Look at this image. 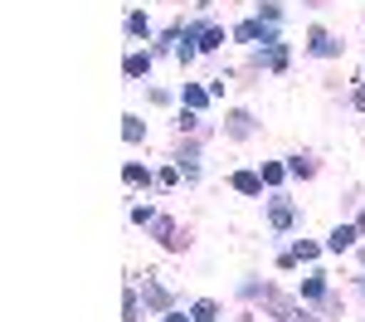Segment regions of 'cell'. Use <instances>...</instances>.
Instances as JSON below:
<instances>
[{"mask_svg":"<svg viewBox=\"0 0 365 322\" xmlns=\"http://www.w3.org/2000/svg\"><path fill=\"white\" fill-rule=\"evenodd\" d=\"M253 59H258V64H268L273 74H282V69H287V49H282V39H273V44H258V49H253Z\"/></svg>","mask_w":365,"mask_h":322,"instance_id":"cell-1","label":"cell"},{"mask_svg":"<svg viewBox=\"0 0 365 322\" xmlns=\"http://www.w3.org/2000/svg\"><path fill=\"white\" fill-rule=\"evenodd\" d=\"M268 220H273V230H292V220H297V205L282 201V196H273V205H268Z\"/></svg>","mask_w":365,"mask_h":322,"instance_id":"cell-2","label":"cell"},{"mask_svg":"<svg viewBox=\"0 0 365 322\" xmlns=\"http://www.w3.org/2000/svg\"><path fill=\"white\" fill-rule=\"evenodd\" d=\"M185 34L195 39V44H200V49H205V54L225 44V29H210V25H190V29H185Z\"/></svg>","mask_w":365,"mask_h":322,"instance_id":"cell-3","label":"cell"},{"mask_svg":"<svg viewBox=\"0 0 365 322\" xmlns=\"http://www.w3.org/2000/svg\"><path fill=\"white\" fill-rule=\"evenodd\" d=\"M307 49H312L317 59H336V54H341V44L327 34V29H312V44H307Z\"/></svg>","mask_w":365,"mask_h":322,"instance_id":"cell-4","label":"cell"},{"mask_svg":"<svg viewBox=\"0 0 365 322\" xmlns=\"http://www.w3.org/2000/svg\"><path fill=\"white\" fill-rule=\"evenodd\" d=\"M351 244H356V225H336V230L327 234V249H331V254H346Z\"/></svg>","mask_w":365,"mask_h":322,"instance_id":"cell-5","label":"cell"},{"mask_svg":"<svg viewBox=\"0 0 365 322\" xmlns=\"http://www.w3.org/2000/svg\"><path fill=\"white\" fill-rule=\"evenodd\" d=\"M234 191H239V196H263V176H253V171H234Z\"/></svg>","mask_w":365,"mask_h":322,"instance_id":"cell-6","label":"cell"},{"mask_svg":"<svg viewBox=\"0 0 365 322\" xmlns=\"http://www.w3.org/2000/svg\"><path fill=\"white\" fill-rule=\"evenodd\" d=\"M146 308H156V313H170V293L161 288V283H151V278H146Z\"/></svg>","mask_w":365,"mask_h":322,"instance_id":"cell-7","label":"cell"},{"mask_svg":"<svg viewBox=\"0 0 365 322\" xmlns=\"http://www.w3.org/2000/svg\"><path fill=\"white\" fill-rule=\"evenodd\" d=\"M229 137H234V142L253 137V117L249 113H229Z\"/></svg>","mask_w":365,"mask_h":322,"instance_id":"cell-8","label":"cell"},{"mask_svg":"<svg viewBox=\"0 0 365 322\" xmlns=\"http://www.w3.org/2000/svg\"><path fill=\"white\" fill-rule=\"evenodd\" d=\"M175 161H180V171L195 181V176H200V146H180V156H175Z\"/></svg>","mask_w":365,"mask_h":322,"instance_id":"cell-9","label":"cell"},{"mask_svg":"<svg viewBox=\"0 0 365 322\" xmlns=\"http://www.w3.org/2000/svg\"><path fill=\"white\" fill-rule=\"evenodd\" d=\"M146 69H151V54H127V64H122V74H127V79H141Z\"/></svg>","mask_w":365,"mask_h":322,"instance_id":"cell-10","label":"cell"},{"mask_svg":"<svg viewBox=\"0 0 365 322\" xmlns=\"http://www.w3.org/2000/svg\"><path fill=\"white\" fill-rule=\"evenodd\" d=\"M302 298H327V273H307L302 278Z\"/></svg>","mask_w":365,"mask_h":322,"instance_id":"cell-11","label":"cell"},{"mask_svg":"<svg viewBox=\"0 0 365 322\" xmlns=\"http://www.w3.org/2000/svg\"><path fill=\"white\" fill-rule=\"evenodd\" d=\"M190 318H195V322H220V308H215L210 298H200L195 308H190Z\"/></svg>","mask_w":365,"mask_h":322,"instance_id":"cell-12","label":"cell"},{"mask_svg":"<svg viewBox=\"0 0 365 322\" xmlns=\"http://www.w3.org/2000/svg\"><path fill=\"white\" fill-rule=\"evenodd\" d=\"M205 103H210V93H205V88H195V84H185V108H190V113H200Z\"/></svg>","mask_w":365,"mask_h":322,"instance_id":"cell-13","label":"cell"},{"mask_svg":"<svg viewBox=\"0 0 365 322\" xmlns=\"http://www.w3.org/2000/svg\"><path fill=\"white\" fill-rule=\"evenodd\" d=\"M127 34H151V20H146V15H141V10H132V15H127Z\"/></svg>","mask_w":365,"mask_h":322,"instance_id":"cell-14","label":"cell"},{"mask_svg":"<svg viewBox=\"0 0 365 322\" xmlns=\"http://www.w3.org/2000/svg\"><path fill=\"white\" fill-rule=\"evenodd\" d=\"M122 137H127V142H141V137H146L141 117H122Z\"/></svg>","mask_w":365,"mask_h":322,"instance_id":"cell-15","label":"cell"},{"mask_svg":"<svg viewBox=\"0 0 365 322\" xmlns=\"http://www.w3.org/2000/svg\"><path fill=\"white\" fill-rule=\"evenodd\" d=\"M122 313H127L122 322H137V318H141V298H137V288H127V303H122Z\"/></svg>","mask_w":365,"mask_h":322,"instance_id":"cell-16","label":"cell"},{"mask_svg":"<svg viewBox=\"0 0 365 322\" xmlns=\"http://www.w3.org/2000/svg\"><path fill=\"white\" fill-rule=\"evenodd\" d=\"M127 186H141V181H151V176H146V166H141V161H127Z\"/></svg>","mask_w":365,"mask_h":322,"instance_id":"cell-17","label":"cell"},{"mask_svg":"<svg viewBox=\"0 0 365 322\" xmlns=\"http://www.w3.org/2000/svg\"><path fill=\"white\" fill-rule=\"evenodd\" d=\"M258 10H263V20H268V25H278V20H282V0H263Z\"/></svg>","mask_w":365,"mask_h":322,"instance_id":"cell-18","label":"cell"},{"mask_svg":"<svg viewBox=\"0 0 365 322\" xmlns=\"http://www.w3.org/2000/svg\"><path fill=\"white\" fill-rule=\"evenodd\" d=\"M287 171H292V176H312L317 166H312L307 156H287Z\"/></svg>","mask_w":365,"mask_h":322,"instance_id":"cell-19","label":"cell"},{"mask_svg":"<svg viewBox=\"0 0 365 322\" xmlns=\"http://www.w3.org/2000/svg\"><path fill=\"white\" fill-rule=\"evenodd\" d=\"M292 259H317V244H307V239H297V244H292Z\"/></svg>","mask_w":365,"mask_h":322,"instance_id":"cell-20","label":"cell"},{"mask_svg":"<svg viewBox=\"0 0 365 322\" xmlns=\"http://www.w3.org/2000/svg\"><path fill=\"white\" fill-rule=\"evenodd\" d=\"M132 220H137V225H151L156 215H151V205H137V210H132Z\"/></svg>","mask_w":365,"mask_h":322,"instance_id":"cell-21","label":"cell"},{"mask_svg":"<svg viewBox=\"0 0 365 322\" xmlns=\"http://www.w3.org/2000/svg\"><path fill=\"white\" fill-rule=\"evenodd\" d=\"M282 176H287V171H282V166H263V181H268V186H278Z\"/></svg>","mask_w":365,"mask_h":322,"instance_id":"cell-22","label":"cell"},{"mask_svg":"<svg viewBox=\"0 0 365 322\" xmlns=\"http://www.w3.org/2000/svg\"><path fill=\"white\" fill-rule=\"evenodd\" d=\"M351 103H356V108L365 113V88H356V98H351Z\"/></svg>","mask_w":365,"mask_h":322,"instance_id":"cell-23","label":"cell"},{"mask_svg":"<svg viewBox=\"0 0 365 322\" xmlns=\"http://www.w3.org/2000/svg\"><path fill=\"white\" fill-rule=\"evenodd\" d=\"M166 322H195V318H185V313H166Z\"/></svg>","mask_w":365,"mask_h":322,"instance_id":"cell-24","label":"cell"},{"mask_svg":"<svg viewBox=\"0 0 365 322\" xmlns=\"http://www.w3.org/2000/svg\"><path fill=\"white\" fill-rule=\"evenodd\" d=\"M356 230H365V210H361V225H356Z\"/></svg>","mask_w":365,"mask_h":322,"instance_id":"cell-25","label":"cell"},{"mask_svg":"<svg viewBox=\"0 0 365 322\" xmlns=\"http://www.w3.org/2000/svg\"><path fill=\"white\" fill-rule=\"evenodd\" d=\"M361 288H365V283H361Z\"/></svg>","mask_w":365,"mask_h":322,"instance_id":"cell-26","label":"cell"}]
</instances>
